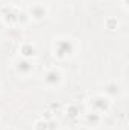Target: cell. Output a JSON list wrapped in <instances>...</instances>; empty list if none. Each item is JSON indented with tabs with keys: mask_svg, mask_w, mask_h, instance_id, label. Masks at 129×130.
<instances>
[{
	"mask_svg": "<svg viewBox=\"0 0 129 130\" xmlns=\"http://www.w3.org/2000/svg\"><path fill=\"white\" fill-rule=\"evenodd\" d=\"M52 118H53V112H52V110H46V112L43 113V120L49 121V120H52Z\"/></svg>",
	"mask_w": 129,
	"mask_h": 130,
	"instance_id": "obj_12",
	"label": "cell"
},
{
	"mask_svg": "<svg viewBox=\"0 0 129 130\" xmlns=\"http://www.w3.org/2000/svg\"><path fill=\"white\" fill-rule=\"evenodd\" d=\"M33 130H49V121L46 120H38L33 126Z\"/></svg>",
	"mask_w": 129,
	"mask_h": 130,
	"instance_id": "obj_10",
	"label": "cell"
},
{
	"mask_svg": "<svg viewBox=\"0 0 129 130\" xmlns=\"http://www.w3.org/2000/svg\"><path fill=\"white\" fill-rule=\"evenodd\" d=\"M20 53H21V56L24 59H29V58H32V56L36 55V47L33 45L32 42H23L20 45Z\"/></svg>",
	"mask_w": 129,
	"mask_h": 130,
	"instance_id": "obj_6",
	"label": "cell"
},
{
	"mask_svg": "<svg viewBox=\"0 0 129 130\" xmlns=\"http://www.w3.org/2000/svg\"><path fill=\"white\" fill-rule=\"evenodd\" d=\"M29 17L33 18V20H36V21H41V20H44L46 17H47V8L44 6V5H33L31 6V9H29Z\"/></svg>",
	"mask_w": 129,
	"mask_h": 130,
	"instance_id": "obj_5",
	"label": "cell"
},
{
	"mask_svg": "<svg viewBox=\"0 0 129 130\" xmlns=\"http://www.w3.org/2000/svg\"><path fill=\"white\" fill-rule=\"evenodd\" d=\"M91 106L94 107V110H96L97 113H100V112H106L108 109H109V106H111V101H109V98L105 97V95H94V97L91 98Z\"/></svg>",
	"mask_w": 129,
	"mask_h": 130,
	"instance_id": "obj_3",
	"label": "cell"
},
{
	"mask_svg": "<svg viewBox=\"0 0 129 130\" xmlns=\"http://www.w3.org/2000/svg\"><path fill=\"white\" fill-rule=\"evenodd\" d=\"M62 80V74L58 68H49L46 73H44V82L49 85V86H58Z\"/></svg>",
	"mask_w": 129,
	"mask_h": 130,
	"instance_id": "obj_2",
	"label": "cell"
},
{
	"mask_svg": "<svg viewBox=\"0 0 129 130\" xmlns=\"http://www.w3.org/2000/svg\"><path fill=\"white\" fill-rule=\"evenodd\" d=\"M55 56H58L59 59H64V58H68L73 50H74V45H73V41L68 39V38H59L55 41Z\"/></svg>",
	"mask_w": 129,
	"mask_h": 130,
	"instance_id": "obj_1",
	"label": "cell"
},
{
	"mask_svg": "<svg viewBox=\"0 0 129 130\" xmlns=\"http://www.w3.org/2000/svg\"><path fill=\"white\" fill-rule=\"evenodd\" d=\"M79 113H81V110H79V107L76 104H70L67 107V115L70 118H76V117H79Z\"/></svg>",
	"mask_w": 129,
	"mask_h": 130,
	"instance_id": "obj_9",
	"label": "cell"
},
{
	"mask_svg": "<svg viewBox=\"0 0 129 130\" xmlns=\"http://www.w3.org/2000/svg\"><path fill=\"white\" fill-rule=\"evenodd\" d=\"M6 130H14V129H6Z\"/></svg>",
	"mask_w": 129,
	"mask_h": 130,
	"instance_id": "obj_13",
	"label": "cell"
},
{
	"mask_svg": "<svg viewBox=\"0 0 129 130\" xmlns=\"http://www.w3.org/2000/svg\"><path fill=\"white\" fill-rule=\"evenodd\" d=\"M18 12H20V9H18V8H14V6H8V8H2V9H0L2 18H3L6 23H9V24L17 23Z\"/></svg>",
	"mask_w": 129,
	"mask_h": 130,
	"instance_id": "obj_4",
	"label": "cell"
},
{
	"mask_svg": "<svg viewBox=\"0 0 129 130\" xmlns=\"http://www.w3.org/2000/svg\"><path fill=\"white\" fill-rule=\"evenodd\" d=\"M33 65L32 62L29 61V59H21V61H18L17 62V70H18V73H21V74H29L31 71H32Z\"/></svg>",
	"mask_w": 129,
	"mask_h": 130,
	"instance_id": "obj_7",
	"label": "cell"
},
{
	"mask_svg": "<svg viewBox=\"0 0 129 130\" xmlns=\"http://www.w3.org/2000/svg\"><path fill=\"white\" fill-rule=\"evenodd\" d=\"M105 26H106V29H109V30H115V29L119 27V20L114 18V17H109V18L105 20Z\"/></svg>",
	"mask_w": 129,
	"mask_h": 130,
	"instance_id": "obj_8",
	"label": "cell"
},
{
	"mask_svg": "<svg viewBox=\"0 0 129 130\" xmlns=\"http://www.w3.org/2000/svg\"><path fill=\"white\" fill-rule=\"evenodd\" d=\"M115 88H117V85H115V83H111V85L106 86V92H108V94H117Z\"/></svg>",
	"mask_w": 129,
	"mask_h": 130,
	"instance_id": "obj_11",
	"label": "cell"
}]
</instances>
